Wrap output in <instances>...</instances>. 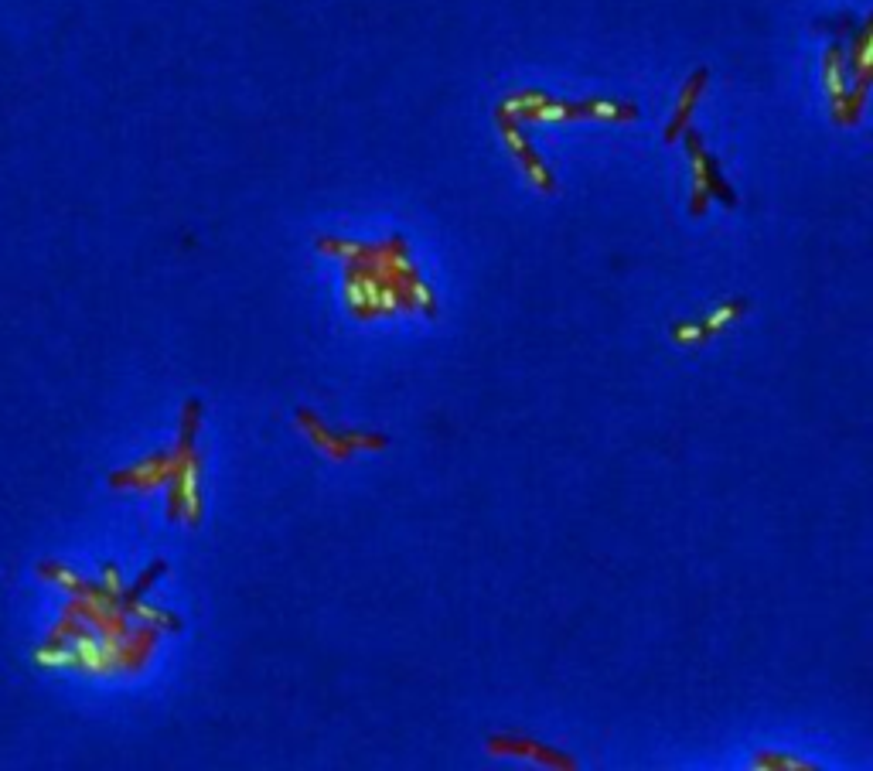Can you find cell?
I'll return each instance as SVG.
<instances>
[{"instance_id":"cell-4","label":"cell","mask_w":873,"mask_h":771,"mask_svg":"<svg viewBox=\"0 0 873 771\" xmlns=\"http://www.w3.org/2000/svg\"><path fill=\"white\" fill-rule=\"evenodd\" d=\"M488 751H492V754H515V758H532V761H539V765H546V768H567V771L577 768V761H573L570 754L543 748V744L529 741V737H519V734H512V737L509 734H492V737H488Z\"/></svg>"},{"instance_id":"cell-12","label":"cell","mask_w":873,"mask_h":771,"mask_svg":"<svg viewBox=\"0 0 873 771\" xmlns=\"http://www.w3.org/2000/svg\"><path fill=\"white\" fill-rule=\"evenodd\" d=\"M816 28L826 31V35H833V41H850L856 35V28H860V21H856L853 14H839V18H833V21H819Z\"/></svg>"},{"instance_id":"cell-6","label":"cell","mask_w":873,"mask_h":771,"mask_svg":"<svg viewBox=\"0 0 873 771\" xmlns=\"http://www.w3.org/2000/svg\"><path fill=\"white\" fill-rule=\"evenodd\" d=\"M822 82H826V96L833 113L843 106L846 93L853 89L850 79V58H846V41H829L826 58H822Z\"/></svg>"},{"instance_id":"cell-11","label":"cell","mask_w":873,"mask_h":771,"mask_svg":"<svg viewBox=\"0 0 873 771\" xmlns=\"http://www.w3.org/2000/svg\"><path fill=\"white\" fill-rule=\"evenodd\" d=\"M754 768H788V771H805L812 768L809 761L795 758V754H778V751H761L758 758L751 761Z\"/></svg>"},{"instance_id":"cell-2","label":"cell","mask_w":873,"mask_h":771,"mask_svg":"<svg viewBox=\"0 0 873 771\" xmlns=\"http://www.w3.org/2000/svg\"><path fill=\"white\" fill-rule=\"evenodd\" d=\"M686 154H689V174H693V198H689V212L693 215H706L713 198L727 205H737L734 188L727 185V178L720 174L717 157L703 147V137L696 130H686Z\"/></svg>"},{"instance_id":"cell-10","label":"cell","mask_w":873,"mask_h":771,"mask_svg":"<svg viewBox=\"0 0 873 771\" xmlns=\"http://www.w3.org/2000/svg\"><path fill=\"white\" fill-rule=\"evenodd\" d=\"M747 308H751V304H747L744 297H737V301H727V304H720V308H713L710 314H706V318H696V331H700V342H706V338H713V335H720V331H727L737 318H744Z\"/></svg>"},{"instance_id":"cell-5","label":"cell","mask_w":873,"mask_h":771,"mask_svg":"<svg viewBox=\"0 0 873 771\" xmlns=\"http://www.w3.org/2000/svg\"><path fill=\"white\" fill-rule=\"evenodd\" d=\"M846 58H850L853 89L870 93V86H873V14L856 28V35L846 41Z\"/></svg>"},{"instance_id":"cell-8","label":"cell","mask_w":873,"mask_h":771,"mask_svg":"<svg viewBox=\"0 0 873 771\" xmlns=\"http://www.w3.org/2000/svg\"><path fill=\"white\" fill-rule=\"evenodd\" d=\"M297 424L304 427V434L311 437V441L318 444L321 451L328 454V458H335V461H345V458H352V454H355V447L348 444L345 430H328V427L321 424L318 417H314L311 410H297Z\"/></svg>"},{"instance_id":"cell-9","label":"cell","mask_w":873,"mask_h":771,"mask_svg":"<svg viewBox=\"0 0 873 771\" xmlns=\"http://www.w3.org/2000/svg\"><path fill=\"white\" fill-rule=\"evenodd\" d=\"M706 79H710V76H706V69H696L693 76H689L683 93H679L676 113H672L669 127H665V144H669V140H679L689 130V120H693V110H696V103H700V96L706 89Z\"/></svg>"},{"instance_id":"cell-7","label":"cell","mask_w":873,"mask_h":771,"mask_svg":"<svg viewBox=\"0 0 873 771\" xmlns=\"http://www.w3.org/2000/svg\"><path fill=\"white\" fill-rule=\"evenodd\" d=\"M171 475H174V451L171 454H154V458L133 464V468L113 475L110 482L116 488H140V492H151V488H157L161 482H171Z\"/></svg>"},{"instance_id":"cell-3","label":"cell","mask_w":873,"mask_h":771,"mask_svg":"<svg viewBox=\"0 0 873 771\" xmlns=\"http://www.w3.org/2000/svg\"><path fill=\"white\" fill-rule=\"evenodd\" d=\"M495 123H498V134H502L505 147L515 154V161L522 164V171H526V178L532 181V185L539 188V192L553 195L556 192V178L553 171L546 168V161L539 157V151L532 147V140L526 137V130H522L519 120H512V116L505 113H495Z\"/></svg>"},{"instance_id":"cell-1","label":"cell","mask_w":873,"mask_h":771,"mask_svg":"<svg viewBox=\"0 0 873 771\" xmlns=\"http://www.w3.org/2000/svg\"><path fill=\"white\" fill-rule=\"evenodd\" d=\"M195 424H198V403H188L185 406V427H181V444L174 447V475H171V516L188 519V522L202 519Z\"/></svg>"}]
</instances>
